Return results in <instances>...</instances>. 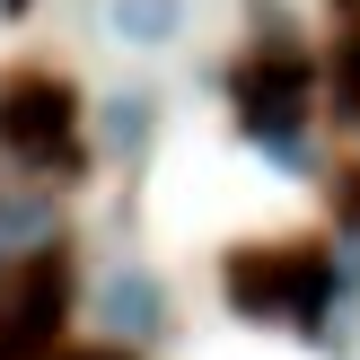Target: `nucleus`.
I'll return each mask as SVG.
<instances>
[{
  "label": "nucleus",
  "mask_w": 360,
  "mask_h": 360,
  "mask_svg": "<svg viewBox=\"0 0 360 360\" xmlns=\"http://www.w3.org/2000/svg\"><path fill=\"white\" fill-rule=\"evenodd\" d=\"M220 290L255 326H308L316 334L326 308H334V264L326 255H229Z\"/></svg>",
  "instance_id": "1"
},
{
  "label": "nucleus",
  "mask_w": 360,
  "mask_h": 360,
  "mask_svg": "<svg viewBox=\"0 0 360 360\" xmlns=\"http://www.w3.org/2000/svg\"><path fill=\"white\" fill-rule=\"evenodd\" d=\"M0 150L35 176L79 167V97H70L53 70H18L0 79Z\"/></svg>",
  "instance_id": "2"
},
{
  "label": "nucleus",
  "mask_w": 360,
  "mask_h": 360,
  "mask_svg": "<svg viewBox=\"0 0 360 360\" xmlns=\"http://www.w3.org/2000/svg\"><path fill=\"white\" fill-rule=\"evenodd\" d=\"M70 316V255L62 246H27L0 290V360H44Z\"/></svg>",
  "instance_id": "3"
},
{
  "label": "nucleus",
  "mask_w": 360,
  "mask_h": 360,
  "mask_svg": "<svg viewBox=\"0 0 360 360\" xmlns=\"http://www.w3.org/2000/svg\"><path fill=\"white\" fill-rule=\"evenodd\" d=\"M97 326L115 334V343H150V334H167V290H158V273L115 264V273L97 281Z\"/></svg>",
  "instance_id": "4"
},
{
  "label": "nucleus",
  "mask_w": 360,
  "mask_h": 360,
  "mask_svg": "<svg viewBox=\"0 0 360 360\" xmlns=\"http://www.w3.org/2000/svg\"><path fill=\"white\" fill-rule=\"evenodd\" d=\"M185 18H193V0H105V27L132 53H167L185 35Z\"/></svg>",
  "instance_id": "5"
},
{
  "label": "nucleus",
  "mask_w": 360,
  "mask_h": 360,
  "mask_svg": "<svg viewBox=\"0 0 360 360\" xmlns=\"http://www.w3.org/2000/svg\"><path fill=\"white\" fill-rule=\"evenodd\" d=\"M150 123H158V97H150V88H115V97L97 105V141L115 158H141V150H150Z\"/></svg>",
  "instance_id": "6"
},
{
  "label": "nucleus",
  "mask_w": 360,
  "mask_h": 360,
  "mask_svg": "<svg viewBox=\"0 0 360 360\" xmlns=\"http://www.w3.org/2000/svg\"><path fill=\"white\" fill-rule=\"evenodd\" d=\"M334 115H343L352 132H360V27L343 35V44H334Z\"/></svg>",
  "instance_id": "7"
},
{
  "label": "nucleus",
  "mask_w": 360,
  "mask_h": 360,
  "mask_svg": "<svg viewBox=\"0 0 360 360\" xmlns=\"http://www.w3.org/2000/svg\"><path fill=\"white\" fill-rule=\"evenodd\" d=\"M44 229H53V211L44 202H35V193H18V202H9V193H0V246H44Z\"/></svg>",
  "instance_id": "8"
},
{
  "label": "nucleus",
  "mask_w": 360,
  "mask_h": 360,
  "mask_svg": "<svg viewBox=\"0 0 360 360\" xmlns=\"http://www.w3.org/2000/svg\"><path fill=\"white\" fill-rule=\"evenodd\" d=\"M343 273L360 281V229H352V238H343Z\"/></svg>",
  "instance_id": "9"
},
{
  "label": "nucleus",
  "mask_w": 360,
  "mask_h": 360,
  "mask_svg": "<svg viewBox=\"0 0 360 360\" xmlns=\"http://www.w3.org/2000/svg\"><path fill=\"white\" fill-rule=\"evenodd\" d=\"M70 360H123V352H70Z\"/></svg>",
  "instance_id": "10"
},
{
  "label": "nucleus",
  "mask_w": 360,
  "mask_h": 360,
  "mask_svg": "<svg viewBox=\"0 0 360 360\" xmlns=\"http://www.w3.org/2000/svg\"><path fill=\"white\" fill-rule=\"evenodd\" d=\"M0 264H9V246H0Z\"/></svg>",
  "instance_id": "11"
}]
</instances>
